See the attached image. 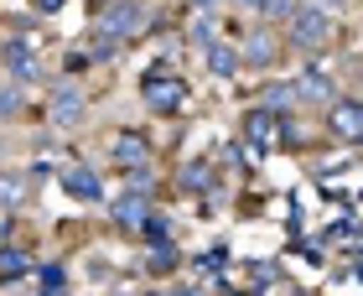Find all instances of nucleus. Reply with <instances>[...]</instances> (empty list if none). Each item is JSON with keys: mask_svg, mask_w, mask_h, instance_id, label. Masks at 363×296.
Returning a JSON list of instances; mask_svg holds the SVG:
<instances>
[{"mask_svg": "<svg viewBox=\"0 0 363 296\" xmlns=\"http://www.w3.org/2000/svg\"><path fill=\"white\" fill-rule=\"evenodd\" d=\"M208 68L218 73V78H228V73L239 68V53H234L228 42H208Z\"/></svg>", "mask_w": 363, "mask_h": 296, "instance_id": "4468645a", "label": "nucleus"}, {"mask_svg": "<svg viewBox=\"0 0 363 296\" xmlns=\"http://www.w3.org/2000/svg\"><path fill=\"white\" fill-rule=\"evenodd\" d=\"M291 84H296V99H301V104H327V99H337L327 73H301V78H291Z\"/></svg>", "mask_w": 363, "mask_h": 296, "instance_id": "423d86ee", "label": "nucleus"}, {"mask_svg": "<svg viewBox=\"0 0 363 296\" xmlns=\"http://www.w3.org/2000/svg\"><path fill=\"white\" fill-rule=\"evenodd\" d=\"M125 182H130V192H151L156 177H151V167H130V172H125Z\"/></svg>", "mask_w": 363, "mask_h": 296, "instance_id": "6ab92c4d", "label": "nucleus"}, {"mask_svg": "<svg viewBox=\"0 0 363 296\" xmlns=\"http://www.w3.org/2000/svg\"><path fill=\"white\" fill-rule=\"evenodd\" d=\"M37 11H62V0H31Z\"/></svg>", "mask_w": 363, "mask_h": 296, "instance_id": "4be33fe9", "label": "nucleus"}, {"mask_svg": "<svg viewBox=\"0 0 363 296\" xmlns=\"http://www.w3.org/2000/svg\"><path fill=\"white\" fill-rule=\"evenodd\" d=\"M21 104H26L21 89H0V114H21Z\"/></svg>", "mask_w": 363, "mask_h": 296, "instance_id": "aec40b11", "label": "nucleus"}, {"mask_svg": "<svg viewBox=\"0 0 363 296\" xmlns=\"http://www.w3.org/2000/svg\"><path fill=\"white\" fill-rule=\"evenodd\" d=\"M145 16H151V11H145L140 0H114V6L99 16V37H114V42H120V37H135V31L145 26Z\"/></svg>", "mask_w": 363, "mask_h": 296, "instance_id": "f03ea898", "label": "nucleus"}, {"mask_svg": "<svg viewBox=\"0 0 363 296\" xmlns=\"http://www.w3.org/2000/svg\"><path fill=\"white\" fill-rule=\"evenodd\" d=\"M275 109H250V120H244V136H250L255 146H275L280 141V130H275Z\"/></svg>", "mask_w": 363, "mask_h": 296, "instance_id": "1a4fd4ad", "label": "nucleus"}, {"mask_svg": "<svg viewBox=\"0 0 363 296\" xmlns=\"http://www.w3.org/2000/svg\"><path fill=\"white\" fill-rule=\"evenodd\" d=\"M6 68L21 78V84H31V78H37V53H31V42H6Z\"/></svg>", "mask_w": 363, "mask_h": 296, "instance_id": "6e6552de", "label": "nucleus"}, {"mask_svg": "<svg viewBox=\"0 0 363 296\" xmlns=\"http://www.w3.org/2000/svg\"><path fill=\"white\" fill-rule=\"evenodd\" d=\"M172 265H177V250H172V244H167V239H156V244H151V255H145V270H156V275H167Z\"/></svg>", "mask_w": 363, "mask_h": 296, "instance_id": "2eb2a0df", "label": "nucleus"}, {"mask_svg": "<svg viewBox=\"0 0 363 296\" xmlns=\"http://www.w3.org/2000/svg\"><path fill=\"white\" fill-rule=\"evenodd\" d=\"M167 296H203V291H192V286H182V291H167Z\"/></svg>", "mask_w": 363, "mask_h": 296, "instance_id": "5701e85b", "label": "nucleus"}, {"mask_svg": "<svg viewBox=\"0 0 363 296\" xmlns=\"http://www.w3.org/2000/svg\"><path fill=\"white\" fill-rule=\"evenodd\" d=\"M31 270V255H21V250H0V275H6V281H11V275H26Z\"/></svg>", "mask_w": 363, "mask_h": 296, "instance_id": "f3484780", "label": "nucleus"}, {"mask_svg": "<svg viewBox=\"0 0 363 296\" xmlns=\"http://www.w3.org/2000/svg\"><path fill=\"white\" fill-rule=\"evenodd\" d=\"M259 11H265V16H291L296 0H259Z\"/></svg>", "mask_w": 363, "mask_h": 296, "instance_id": "412c9836", "label": "nucleus"}, {"mask_svg": "<svg viewBox=\"0 0 363 296\" xmlns=\"http://www.w3.org/2000/svg\"><path fill=\"white\" fill-rule=\"evenodd\" d=\"M140 99H145V104H151L156 114H172V109H182V99H187V89H182L177 84V78H167V73H145L140 78Z\"/></svg>", "mask_w": 363, "mask_h": 296, "instance_id": "7ed1b4c3", "label": "nucleus"}, {"mask_svg": "<svg viewBox=\"0 0 363 296\" xmlns=\"http://www.w3.org/2000/svg\"><path fill=\"white\" fill-rule=\"evenodd\" d=\"M114 161L130 172V167H151V151H145V141L140 136H120L114 141Z\"/></svg>", "mask_w": 363, "mask_h": 296, "instance_id": "9b49d317", "label": "nucleus"}, {"mask_svg": "<svg viewBox=\"0 0 363 296\" xmlns=\"http://www.w3.org/2000/svg\"><path fill=\"white\" fill-rule=\"evenodd\" d=\"M52 120H57V125H78V120H84V94L62 84L57 99H52Z\"/></svg>", "mask_w": 363, "mask_h": 296, "instance_id": "9d476101", "label": "nucleus"}, {"mask_svg": "<svg viewBox=\"0 0 363 296\" xmlns=\"http://www.w3.org/2000/svg\"><path fill=\"white\" fill-rule=\"evenodd\" d=\"M62 187H68L73 197H89V203H99V197H104V177H99L94 167H62Z\"/></svg>", "mask_w": 363, "mask_h": 296, "instance_id": "39448f33", "label": "nucleus"}, {"mask_svg": "<svg viewBox=\"0 0 363 296\" xmlns=\"http://www.w3.org/2000/svg\"><path fill=\"white\" fill-rule=\"evenodd\" d=\"M327 37H333V16L327 11H317V6H296L291 11V47L317 53V47H327Z\"/></svg>", "mask_w": 363, "mask_h": 296, "instance_id": "f257e3e1", "label": "nucleus"}, {"mask_svg": "<svg viewBox=\"0 0 363 296\" xmlns=\"http://www.w3.org/2000/svg\"><path fill=\"white\" fill-rule=\"evenodd\" d=\"M145 219H151L145 192H125L120 203H114V224H120V229H145Z\"/></svg>", "mask_w": 363, "mask_h": 296, "instance_id": "0eeeda50", "label": "nucleus"}, {"mask_svg": "<svg viewBox=\"0 0 363 296\" xmlns=\"http://www.w3.org/2000/svg\"><path fill=\"white\" fill-rule=\"evenodd\" d=\"M275 53H280V42L270 37V31H259V37H250V42H244V62H255V68H270V62H275Z\"/></svg>", "mask_w": 363, "mask_h": 296, "instance_id": "f8f14e48", "label": "nucleus"}, {"mask_svg": "<svg viewBox=\"0 0 363 296\" xmlns=\"http://www.w3.org/2000/svg\"><path fill=\"white\" fill-rule=\"evenodd\" d=\"M21 203H26V177L0 172V208H21Z\"/></svg>", "mask_w": 363, "mask_h": 296, "instance_id": "ddd939ff", "label": "nucleus"}, {"mask_svg": "<svg viewBox=\"0 0 363 296\" xmlns=\"http://www.w3.org/2000/svg\"><path fill=\"white\" fill-rule=\"evenodd\" d=\"M291 104H296V84H270L265 89V109L280 114V109H291Z\"/></svg>", "mask_w": 363, "mask_h": 296, "instance_id": "dca6fc26", "label": "nucleus"}, {"mask_svg": "<svg viewBox=\"0 0 363 296\" xmlns=\"http://www.w3.org/2000/svg\"><path fill=\"white\" fill-rule=\"evenodd\" d=\"M208 182H213V167H208V161H192V167L182 172V187H192V192H203Z\"/></svg>", "mask_w": 363, "mask_h": 296, "instance_id": "a211bd4d", "label": "nucleus"}, {"mask_svg": "<svg viewBox=\"0 0 363 296\" xmlns=\"http://www.w3.org/2000/svg\"><path fill=\"white\" fill-rule=\"evenodd\" d=\"M327 125H333V136H342V141H363V104L358 99H348V104H333V114H327Z\"/></svg>", "mask_w": 363, "mask_h": 296, "instance_id": "20e7f679", "label": "nucleus"}]
</instances>
